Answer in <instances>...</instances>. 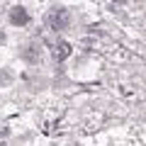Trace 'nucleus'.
<instances>
[{"instance_id": "f257e3e1", "label": "nucleus", "mask_w": 146, "mask_h": 146, "mask_svg": "<svg viewBox=\"0 0 146 146\" xmlns=\"http://www.w3.org/2000/svg\"><path fill=\"white\" fill-rule=\"evenodd\" d=\"M68 22H71V15H68L66 7H51L49 15H46V25L51 27V29H56V32L58 29H66Z\"/></svg>"}, {"instance_id": "f03ea898", "label": "nucleus", "mask_w": 146, "mask_h": 146, "mask_svg": "<svg viewBox=\"0 0 146 146\" xmlns=\"http://www.w3.org/2000/svg\"><path fill=\"white\" fill-rule=\"evenodd\" d=\"M51 56L56 58V61H63V58H68V56H71V44L63 42V39H61V42H56V44L51 46Z\"/></svg>"}, {"instance_id": "7ed1b4c3", "label": "nucleus", "mask_w": 146, "mask_h": 146, "mask_svg": "<svg viewBox=\"0 0 146 146\" xmlns=\"http://www.w3.org/2000/svg\"><path fill=\"white\" fill-rule=\"evenodd\" d=\"M10 22L12 25H27V22H29V12H27L22 5H15L10 10Z\"/></svg>"}, {"instance_id": "20e7f679", "label": "nucleus", "mask_w": 146, "mask_h": 146, "mask_svg": "<svg viewBox=\"0 0 146 146\" xmlns=\"http://www.w3.org/2000/svg\"><path fill=\"white\" fill-rule=\"evenodd\" d=\"M22 56H25L29 63H39L42 61V49L36 46V44H29V46L22 49Z\"/></svg>"}, {"instance_id": "39448f33", "label": "nucleus", "mask_w": 146, "mask_h": 146, "mask_svg": "<svg viewBox=\"0 0 146 146\" xmlns=\"http://www.w3.org/2000/svg\"><path fill=\"white\" fill-rule=\"evenodd\" d=\"M10 83H12V73L0 71V88H5V85H10Z\"/></svg>"}, {"instance_id": "423d86ee", "label": "nucleus", "mask_w": 146, "mask_h": 146, "mask_svg": "<svg viewBox=\"0 0 146 146\" xmlns=\"http://www.w3.org/2000/svg\"><path fill=\"white\" fill-rule=\"evenodd\" d=\"M5 42V32H0V44Z\"/></svg>"}]
</instances>
